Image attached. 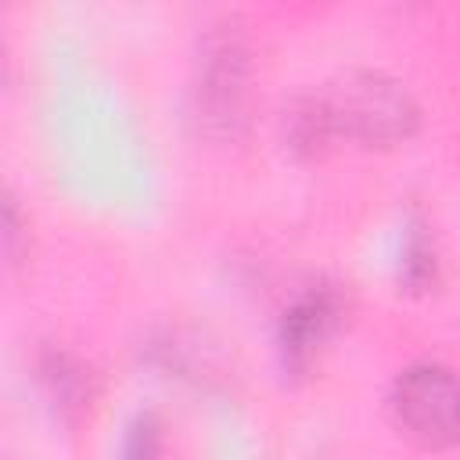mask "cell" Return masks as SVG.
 <instances>
[{"label":"cell","mask_w":460,"mask_h":460,"mask_svg":"<svg viewBox=\"0 0 460 460\" xmlns=\"http://www.w3.org/2000/svg\"><path fill=\"white\" fill-rule=\"evenodd\" d=\"M392 413L399 428L420 446L460 442V374L438 363H417L399 374L392 388Z\"/></svg>","instance_id":"3"},{"label":"cell","mask_w":460,"mask_h":460,"mask_svg":"<svg viewBox=\"0 0 460 460\" xmlns=\"http://www.w3.org/2000/svg\"><path fill=\"white\" fill-rule=\"evenodd\" d=\"M244 104H248V50L230 25H219L216 32L205 36L198 54L194 111L212 137H237V129L244 126Z\"/></svg>","instance_id":"2"},{"label":"cell","mask_w":460,"mask_h":460,"mask_svg":"<svg viewBox=\"0 0 460 460\" xmlns=\"http://www.w3.org/2000/svg\"><path fill=\"white\" fill-rule=\"evenodd\" d=\"M402 280L410 291H424L428 284H435V252L420 223L410 226L402 244Z\"/></svg>","instance_id":"5"},{"label":"cell","mask_w":460,"mask_h":460,"mask_svg":"<svg viewBox=\"0 0 460 460\" xmlns=\"http://www.w3.org/2000/svg\"><path fill=\"white\" fill-rule=\"evenodd\" d=\"M417 115L402 83L381 72H345L291 108L288 144L298 155H323L338 140L392 147L417 129Z\"/></svg>","instance_id":"1"},{"label":"cell","mask_w":460,"mask_h":460,"mask_svg":"<svg viewBox=\"0 0 460 460\" xmlns=\"http://www.w3.org/2000/svg\"><path fill=\"white\" fill-rule=\"evenodd\" d=\"M158 456H162V428L151 413H144L137 417V424L122 442V460H158Z\"/></svg>","instance_id":"6"},{"label":"cell","mask_w":460,"mask_h":460,"mask_svg":"<svg viewBox=\"0 0 460 460\" xmlns=\"http://www.w3.org/2000/svg\"><path fill=\"white\" fill-rule=\"evenodd\" d=\"M341 316V295L331 284H316L302 291L280 320V356L291 374H305L320 352V345L331 338Z\"/></svg>","instance_id":"4"}]
</instances>
